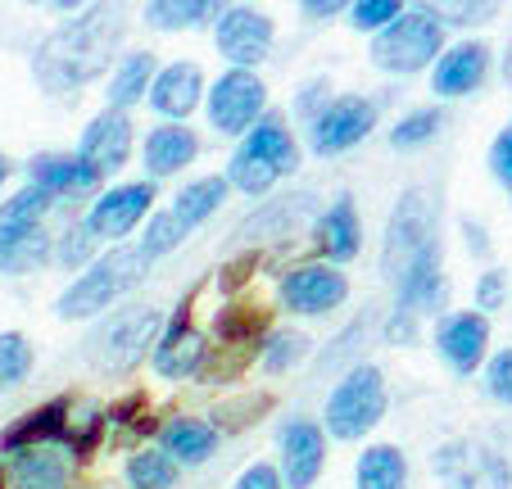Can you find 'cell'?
I'll use <instances>...</instances> for the list:
<instances>
[{
  "mask_svg": "<svg viewBox=\"0 0 512 489\" xmlns=\"http://www.w3.org/2000/svg\"><path fill=\"white\" fill-rule=\"evenodd\" d=\"M159 326H164V313L150 304L118 308V313L100 317V322L91 326V336L82 340V358H87L100 376H127L145 358V349L155 345Z\"/></svg>",
  "mask_w": 512,
  "mask_h": 489,
  "instance_id": "3",
  "label": "cell"
},
{
  "mask_svg": "<svg viewBox=\"0 0 512 489\" xmlns=\"http://www.w3.org/2000/svg\"><path fill=\"white\" fill-rule=\"evenodd\" d=\"M435 345L445 354V363L454 367L458 376H472L476 367L485 363V345H490V322L481 313H454L440 322L435 331Z\"/></svg>",
  "mask_w": 512,
  "mask_h": 489,
  "instance_id": "16",
  "label": "cell"
},
{
  "mask_svg": "<svg viewBox=\"0 0 512 489\" xmlns=\"http://www.w3.org/2000/svg\"><path fill=\"white\" fill-rule=\"evenodd\" d=\"M241 150L254 154L259 163H268L277 177H286V173H295V168H300V145H295V136L286 132V123H281L277 114H263L259 123L245 132Z\"/></svg>",
  "mask_w": 512,
  "mask_h": 489,
  "instance_id": "22",
  "label": "cell"
},
{
  "mask_svg": "<svg viewBox=\"0 0 512 489\" xmlns=\"http://www.w3.org/2000/svg\"><path fill=\"white\" fill-rule=\"evenodd\" d=\"M127 485L132 489H173L177 485V462L159 449L132 453V462H127Z\"/></svg>",
  "mask_w": 512,
  "mask_h": 489,
  "instance_id": "34",
  "label": "cell"
},
{
  "mask_svg": "<svg viewBox=\"0 0 512 489\" xmlns=\"http://www.w3.org/2000/svg\"><path fill=\"white\" fill-rule=\"evenodd\" d=\"M313 213V195L300 191V195H286V200H272L268 209H259L254 218H245L236 227V240H268V236H290V231L300 227L304 218Z\"/></svg>",
  "mask_w": 512,
  "mask_h": 489,
  "instance_id": "25",
  "label": "cell"
},
{
  "mask_svg": "<svg viewBox=\"0 0 512 489\" xmlns=\"http://www.w3.org/2000/svg\"><path fill=\"white\" fill-rule=\"evenodd\" d=\"M272 394L268 390H259V394H236V399H223L218 408L209 413V426L218 435H232V431H245V426H254L259 417H268L272 413Z\"/></svg>",
  "mask_w": 512,
  "mask_h": 489,
  "instance_id": "32",
  "label": "cell"
},
{
  "mask_svg": "<svg viewBox=\"0 0 512 489\" xmlns=\"http://www.w3.org/2000/svg\"><path fill=\"white\" fill-rule=\"evenodd\" d=\"M413 340H417V313L395 308L386 322V345H413Z\"/></svg>",
  "mask_w": 512,
  "mask_h": 489,
  "instance_id": "48",
  "label": "cell"
},
{
  "mask_svg": "<svg viewBox=\"0 0 512 489\" xmlns=\"http://www.w3.org/2000/svg\"><path fill=\"white\" fill-rule=\"evenodd\" d=\"M68 399L59 394V399L41 403V408H32V413H23L19 422H10L5 431H0V449L5 453H28V449H41L46 440H64L68 435Z\"/></svg>",
  "mask_w": 512,
  "mask_h": 489,
  "instance_id": "19",
  "label": "cell"
},
{
  "mask_svg": "<svg viewBox=\"0 0 512 489\" xmlns=\"http://www.w3.org/2000/svg\"><path fill=\"white\" fill-rule=\"evenodd\" d=\"M5 177H10V159L0 154V186H5Z\"/></svg>",
  "mask_w": 512,
  "mask_h": 489,
  "instance_id": "55",
  "label": "cell"
},
{
  "mask_svg": "<svg viewBox=\"0 0 512 489\" xmlns=\"http://www.w3.org/2000/svg\"><path fill=\"white\" fill-rule=\"evenodd\" d=\"M150 82H155V55H150V50H132V55H123L118 68H114V77H109V109H123L127 114V105L145 100Z\"/></svg>",
  "mask_w": 512,
  "mask_h": 489,
  "instance_id": "28",
  "label": "cell"
},
{
  "mask_svg": "<svg viewBox=\"0 0 512 489\" xmlns=\"http://www.w3.org/2000/svg\"><path fill=\"white\" fill-rule=\"evenodd\" d=\"M435 55H445V19L426 5L404 10L372 41V64L386 73H422L426 64H435Z\"/></svg>",
  "mask_w": 512,
  "mask_h": 489,
  "instance_id": "5",
  "label": "cell"
},
{
  "mask_svg": "<svg viewBox=\"0 0 512 489\" xmlns=\"http://www.w3.org/2000/svg\"><path fill=\"white\" fill-rule=\"evenodd\" d=\"M105 422H109V426H132L136 435H150V431H155V417H150V399H145L141 390H132L127 399L109 403V408H105Z\"/></svg>",
  "mask_w": 512,
  "mask_h": 489,
  "instance_id": "41",
  "label": "cell"
},
{
  "mask_svg": "<svg viewBox=\"0 0 512 489\" xmlns=\"http://www.w3.org/2000/svg\"><path fill=\"white\" fill-rule=\"evenodd\" d=\"M200 154V136L182 123H168V127H155L145 136V173L150 177H173L182 173L186 163Z\"/></svg>",
  "mask_w": 512,
  "mask_h": 489,
  "instance_id": "23",
  "label": "cell"
},
{
  "mask_svg": "<svg viewBox=\"0 0 512 489\" xmlns=\"http://www.w3.org/2000/svg\"><path fill=\"white\" fill-rule=\"evenodd\" d=\"M200 100H204V73H200V64H191V59L168 64L164 73H155V82H150V109L164 118L195 114Z\"/></svg>",
  "mask_w": 512,
  "mask_h": 489,
  "instance_id": "18",
  "label": "cell"
},
{
  "mask_svg": "<svg viewBox=\"0 0 512 489\" xmlns=\"http://www.w3.org/2000/svg\"><path fill=\"white\" fill-rule=\"evenodd\" d=\"M463 236H467V250H472V254H490V240H485V231H481V222H472V218H463Z\"/></svg>",
  "mask_w": 512,
  "mask_h": 489,
  "instance_id": "52",
  "label": "cell"
},
{
  "mask_svg": "<svg viewBox=\"0 0 512 489\" xmlns=\"http://www.w3.org/2000/svg\"><path fill=\"white\" fill-rule=\"evenodd\" d=\"M336 10H340V0H304V14H313V19H331Z\"/></svg>",
  "mask_w": 512,
  "mask_h": 489,
  "instance_id": "53",
  "label": "cell"
},
{
  "mask_svg": "<svg viewBox=\"0 0 512 489\" xmlns=\"http://www.w3.org/2000/svg\"><path fill=\"white\" fill-rule=\"evenodd\" d=\"M358 489H408V458L395 444H372L358 458Z\"/></svg>",
  "mask_w": 512,
  "mask_h": 489,
  "instance_id": "30",
  "label": "cell"
},
{
  "mask_svg": "<svg viewBox=\"0 0 512 489\" xmlns=\"http://www.w3.org/2000/svg\"><path fill=\"white\" fill-rule=\"evenodd\" d=\"M0 489H5V480H0Z\"/></svg>",
  "mask_w": 512,
  "mask_h": 489,
  "instance_id": "56",
  "label": "cell"
},
{
  "mask_svg": "<svg viewBox=\"0 0 512 489\" xmlns=\"http://www.w3.org/2000/svg\"><path fill=\"white\" fill-rule=\"evenodd\" d=\"M327 462V435L318 422H286L281 426V485L290 489H313V480L322 476Z\"/></svg>",
  "mask_w": 512,
  "mask_h": 489,
  "instance_id": "13",
  "label": "cell"
},
{
  "mask_svg": "<svg viewBox=\"0 0 512 489\" xmlns=\"http://www.w3.org/2000/svg\"><path fill=\"white\" fill-rule=\"evenodd\" d=\"M327 82H322V77H313V82H309V87H304V96H300V114L304 118H309V123H313V109H318V100H327Z\"/></svg>",
  "mask_w": 512,
  "mask_h": 489,
  "instance_id": "50",
  "label": "cell"
},
{
  "mask_svg": "<svg viewBox=\"0 0 512 489\" xmlns=\"http://www.w3.org/2000/svg\"><path fill=\"white\" fill-rule=\"evenodd\" d=\"M91 245H96V236L87 231V222H78V227H68L64 236H59L55 263H59V268H68V272H78L82 263L91 259Z\"/></svg>",
  "mask_w": 512,
  "mask_h": 489,
  "instance_id": "43",
  "label": "cell"
},
{
  "mask_svg": "<svg viewBox=\"0 0 512 489\" xmlns=\"http://www.w3.org/2000/svg\"><path fill=\"white\" fill-rule=\"evenodd\" d=\"M78 159L87 168H96V177L118 173L127 159H132V118L123 109H105V114L91 118V127L82 132Z\"/></svg>",
  "mask_w": 512,
  "mask_h": 489,
  "instance_id": "15",
  "label": "cell"
},
{
  "mask_svg": "<svg viewBox=\"0 0 512 489\" xmlns=\"http://www.w3.org/2000/svg\"><path fill=\"white\" fill-rule=\"evenodd\" d=\"M377 127V105L363 96H340L331 105H322L313 114V127H309V145L313 154H340L349 145H358L363 136Z\"/></svg>",
  "mask_w": 512,
  "mask_h": 489,
  "instance_id": "10",
  "label": "cell"
},
{
  "mask_svg": "<svg viewBox=\"0 0 512 489\" xmlns=\"http://www.w3.org/2000/svg\"><path fill=\"white\" fill-rule=\"evenodd\" d=\"M445 127V114L440 109H413V114H404L395 127H390V145L395 150H413V145H422V141H431L435 132Z\"/></svg>",
  "mask_w": 512,
  "mask_h": 489,
  "instance_id": "37",
  "label": "cell"
},
{
  "mask_svg": "<svg viewBox=\"0 0 512 489\" xmlns=\"http://www.w3.org/2000/svg\"><path fill=\"white\" fill-rule=\"evenodd\" d=\"M268 322H272V308H263V304H227L213 317V336L223 340V345L259 349V340L268 336Z\"/></svg>",
  "mask_w": 512,
  "mask_h": 489,
  "instance_id": "27",
  "label": "cell"
},
{
  "mask_svg": "<svg viewBox=\"0 0 512 489\" xmlns=\"http://www.w3.org/2000/svg\"><path fill=\"white\" fill-rule=\"evenodd\" d=\"M50 195L41 186H23L14 200L0 204V227H41V218L50 213Z\"/></svg>",
  "mask_w": 512,
  "mask_h": 489,
  "instance_id": "35",
  "label": "cell"
},
{
  "mask_svg": "<svg viewBox=\"0 0 512 489\" xmlns=\"http://www.w3.org/2000/svg\"><path fill=\"white\" fill-rule=\"evenodd\" d=\"M204 19H218V5H209V0H150L145 5V23L159 32L200 28Z\"/></svg>",
  "mask_w": 512,
  "mask_h": 489,
  "instance_id": "33",
  "label": "cell"
},
{
  "mask_svg": "<svg viewBox=\"0 0 512 489\" xmlns=\"http://www.w3.org/2000/svg\"><path fill=\"white\" fill-rule=\"evenodd\" d=\"M399 14H404L399 0H358L354 10H349V23H354L358 32H381V28H390Z\"/></svg>",
  "mask_w": 512,
  "mask_h": 489,
  "instance_id": "42",
  "label": "cell"
},
{
  "mask_svg": "<svg viewBox=\"0 0 512 489\" xmlns=\"http://www.w3.org/2000/svg\"><path fill=\"white\" fill-rule=\"evenodd\" d=\"M141 277H145L141 254L127 250V245H114V250L100 254V259L55 299V313L64 317V322H73V317H96V313H105L118 295H127Z\"/></svg>",
  "mask_w": 512,
  "mask_h": 489,
  "instance_id": "4",
  "label": "cell"
},
{
  "mask_svg": "<svg viewBox=\"0 0 512 489\" xmlns=\"http://www.w3.org/2000/svg\"><path fill=\"white\" fill-rule=\"evenodd\" d=\"M5 489H68V467L59 453L28 449L14 458L10 476H5Z\"/></svg>",
  "mask_w": 512,
  "mask_h": 489,
  "instance_id": "29",
  "label": "cell"
},
{
  "mask_svg": "<svg viewBox=\"0 0 512 489\" xmlns=\"http://www.w3.org/2000/svg\"><path fill=\"white\" fill-rule=\"evenodd\" d=\"M272 182H277V173H272L268 163L254 159V154H245V150H236L232 163H227V186H236V191H245V195L272 191Z\"/></svg>",
  "mask_w": 512,
  "mask_h": 489,
  "instance_id": "38",
  "label": "cell"
},
{
  "mask_svg": "<svg viewBox=\"0 0 512 489\" xmlns=\"http://www.w3.org/2000/svg\"><path fill=\"white\" fill-rule=\"evenodd\" d=\"M259 263H263V254H259V250L236 254V259H232V263H223V272H218V290H223V295H236V290H241L245 281H254Z\"/></svg>",
  "mask_w": 512,
  "mask_h": 489,
  "instance_id": "44",
  "label": "cell"
},
{
  "mask_svg": "<svg viewBox=\"0 0 512 489\" xmlns=\"http://www.w3.org/2000/svg\"><path fill=\"white\" fill-rule=\"evenodd\" d=\"M476 308L485 313H494V308H503V272H481V281H476Z\"/></svg>",
  "mask_w": 512,
  "mask_h": 489,
  "instance_id": "47",
  "label": "cell"
},
{
  "mask_svg": "<svg viewBox=\"0 0 512 489\" xmlns=\"http://www.w3.org/2000/svg\"><path fill=\"white\" fill-rule=\"evenodd\" d=\"M485 14H494V5H458V10H454V19H449V23H458V28H467V23H485Z\"/></svg>",
  "mask_w": 512,
  "mask_h": 489,
  "instance_id": "51",
  "label": "cell"
},
{
  "mask_svg": "<svg viewBox=\"0 0 512 489\" xmlns=\"http://www.w3.org/2000/svg\"><path fill=\"white\" fill-rule=\"evenodd\" d=\"M227 191H232V186H227V177H200V182L182 186V195L173 200V209H168V213H173V218L191 231V227H200L209 213H218V204L227 200Z\"/></svg>",
  "mask_w": 512,
  "mask_h": 489,
  "instance_id": "31",
  "label": "cell"
},
{
  "mask_svg": "<svg viewBox=\"0 0 512 489\" xmlns=\"http://www.w3.org/2000/svg\"><path fill=\"white\" fill-rule=\"evenodd\" d=\"M123 32H127L123 10L96 5V10L55 28L41 41L37 59H32V73H37V82L46 91H73L82 82H96L109 68L114 50L123 46Z\"/></svg>",
  "mask_w": 512,
  "mask_h": 489,
  "instance_id": "2",
  "label": "cell"
},
{
  "mask_svg": "<svg viewBox=\"0 0 512 489\" xmlns=\"http://www.w3.org/2000/svg\"><path fill=\"white\" fill-rule=\"evenodd\" d=\"M213 41L232 59V68L250 73L272 50V19L263 10H254V5H227V10H218V19H213Z\"/></svg>",
  "mask_w": 512,
  "mask_h": 489,
  "instance_id": "9",
  "label": "cell"
},
{
  "mask_svg": "<svg viewBox=\"0 0 512 489\" xmlns=\"http://www.w3.org/2000/svg\"><path fill=\"white\" fill-rule=\"evenodd\" d=\"M503 82L512 87V41H508V55H503Z\"/></svg>",
  "mask_w": 512,
  "mask_h": 489,
  "instance_id": "54",
  "label": "cell"
},
{
  "mask_svg": "<svg viewBox=\"0 0 512 489\" xmlns=\"http://www.w3.org/2000/svg\"><path fill=\"white\" fill-rule=\"evenodd\" d=\"M28 177L50 200H55V195H87L100 186L96 168H87L78 154H37V159L28 163Z\"/></svg>",
  "mask_w": 512,
  "mask_h": 489,
  "instance_id": "21",
  "label": "cell"
},
{
  "mask_svg": "<svg viewBox=\"0 0 512 489\" xmlns=\"http://www.w3.org/2000/svg\"><path fill=\"white\" fill-rule=\"evenodd\" d=\"M345 295H349V281H345V272H336L331 263H304V268L281 277V304L304 317L331 313V308L345 304Z\"/></svg>",
  "mask_w": 512,
  "mask_h": 489,
  "instance_id": "11",
  "label": "cell"
},
{
  "mask_svg": "<svg viewBox=\"0 0 512 489\" xmlns=\"http://www.w3.org/2000/svg\"><path fill=\"white\" fill-rule=\"evenodd\" d=\"M191 299H182V308L173 313V322L164 326V336H159V345H155V372L168 376V381L195 376L204 367V358H209V345H204V336L191 326Z\"/></svg>",
  "mask_w": 512,
  "mask_h": 489,
  "instance_id": "14",
  "label": "cell"
},
{
  "mask_svg": "<svg viewBox=\"0 0 512 489\" xmlns=\"http://www.w3.org/2000/svg\"><path fill=\"white\" fill-rule=\"evenodd\" d=\"M213 449H218V431L200 417H173L168 426H159V453H168L182 467H200Z\"/></svg>",
  "mask_w": 512,
  "mask_h": 489,
  "instance_id": "24",
  "label": "cell"
},
{
  "mask_svg": "<svg viewBox=\"0 0 512 489\" xmlns=\"http://www.w3.org/2000/svg\"><path fill=\"white\" fill-rule=\"evenodd\" d=\"M485 390L512 408V345L490 358V367H485Z\"/></svg>",
  "mask_w": 512,
  "mask_h": 489,
  "instance_id": "45",
  "label": "cell"
},
{
  "mask_svg": "<svg viewBox=\"0 0 512 489\" xmlns=\"http://www.w3.org/2000/svg\"><path fill=\"white\" fill-rule=\"evenodd\" d=\"M485 68H490V46L485 41H458L454 50L435 59V77H431V91L435 96H467L485 82Z\"/></svg>",
  "mask_w": 512,
  "mask_h": 489,
  "instance_id": "17",
  "label": "cell"
},
{
  "mask_svg": "<svg viewBox=\"0 0 512 489\" xmlns=\"http://www.w3.org/2000/svg\"><path fill=\"white\" fill-rule=\"evenodd\" d=\"M327 435L336 440H363L386 417V376L372 363H354L345 381H336L327 399Z\"/></svg>",
  "mask_w": 512,
  "mask_h": 489,
  "instance_id": "6",
  "label": "cell"
},
{
  "mask_svg": "<svg viewBox=\"0 0 512 489\" xmlns=\"http://www.w3.org/2000/svg\"><path fill=\"white\" fill-rule=\"evenodd\" d=\"M32 372V345L28 336H19V331H5L0 336V390H10V385L28 381Z\"/></svg>",
  "mask_w": 512,
  "mask_h": 489,
  "instance_id": "40",
  "label": "cell"
},
{
  "mask_svg": "<svg viewBox=\"0 0 512 489\" xmlns=\"http://www.w3.org/2000/svg\"><path fill=\"white\" fill-rule=\"evenodd\" d=\"M358 236H363V231H358L354 200L340 195V200L318 218V250L327 254L331 263H349L358 254Z\"/></svg>",
  "mask_w": 512,
  "mask_h": 489,
  "instance_id": "26",
  "label": "cell"
},
{
  "mask_svg": "<svg viewBox=\"0 0 512 489\" xmlns=\"http://www.w3.org/2000/svg\"><path fill=\"white\" fill-rule=\"evenodd\" d=\"M182 240H186L182 222H177L173 213H155V218L145 222V236H141V245H136V254L150 263V259H159V254H173Z\"/></svg>",
  "mask_w": 512,
  "mask_h": 489,
  "instance_id": "36",
  "label": "cell"
},
{
  "mask_svg": "<svg viewBox=\"0 0 512 489\" xmlns=\"http://www.w3.org/2000/svg\"><path fill=\"white\" fill-rule=\"evenodd\" d=\"M490 173H494V182L512 186V127H503V132L494 136V145H490Z\"/></svg>",
  "mask_w": 512,
  "mask_h": 489,
  "instance_id": "46",
  "label": "cell"
},
{
  "mask_svg": "<svg viewBox=\"0 0 512 489\" xmlns=\"http://www.w3.org/2000/svg\"><path fill=\"white\" fill-rule=\"evenodd\" d=\"M313 349V340L304 331H277V336L263 345V367L268 372H290L295 363H304Z\"/></svg>",
  "mask_w": 512,
  "mask_h": 489,
  "instance_id": "39",
  "label": "cell"
},
{
  "mask_svg": "<svg viewBox=\"0 0 512 489\" xmlns=\"http://www.w3.org/2000/svg\"><path fill=\"white\" fill-rule=\"evenodd\" d=\"M55 259V236L46 227H0V272L28 277Z\"/></svg>",
  "mask_w": 512,
  "mask_h": 489,
  "instance_id": "20",
  "label": "cell"
},
{
  "mask_svg": "<svg viewBox=\"0 0 512 489\" xmlns=\"http://www.w3.org/2000/svg\"><path fill=\"white\" fill-rule=\"evenodd\" d=\"M236 489H286L277 476V467H268V462H254V467H245L241 476H236Z\"/></svg>",
  "mask_w": 512,
  "mask_h": 489,
  "instance_id": "49",
  "label": "cell"
},
{
  "mask_svg": "<svg viewBox=\"0 0 512 489\" xmlns=\"http://www.w3.org/2000/svg\"><path fill=\"white\" fill-rule=\"evenodd\" d=\"M204 105H209V123L223 136H245L263 118L268 87L254 73H245V68H232V73H223L204 91Z\"/></svg>",
  "mask_w": 512,
  "mask_h": 489,
  "instance_id": "8",
  "label": "cell"
},
{
  "mask_svg": "<svg viewBox=\"0 0 512 489\" xmlns=\"http://www.w3.org/2000/svg\"><path fill=\"white\" fill-rule=\"evenodd\" d=\"M431 471L440 480V489H512L508 462L490 444H472V440L440 444L431 458Z\"/></svg>",
  "mask_w": 512,
  "mask_h": 489,
  "instance_id": "7",
  "label": "cell"
},
{
  "mask_svg": "<svg viewBox=\"0 0 512 489\" xmlns=\"http://www.w3.org/2000/svg\"><path fill=\"white\" fill-rule=\"evenodd\" d=\"M155 204V182H127V186H114L105 191L87 213V231L96 240H118L136 227V222L150 213Z\"/></svg>",
  "mask_w": 512,
  "mask_h": 489,
  "instance_id": "12",
  "label": "cell"
},
{
  "mask_svg": "<svg viewBox=\"0 0 512 489\" xmlns=\"http://www.w3.org/2000/svg\"><path fill=\"white\" fill-rule=\"evenodd\" d=\"M381 272L395 286V308L426 313L445 304V277H440V204L426 186H408L386 222L381 245Z\"/></svg>",
  "mask_w": 512,
  "mask_h": 489,
  "instance_id": "1",
  "label": "cell"
}]
</instances>
